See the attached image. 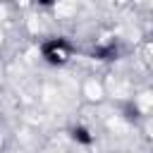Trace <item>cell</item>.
<instances>
[{"mask_svg":"<svg viewBox=\"0 0 153 153\" xmlns=\"http://www.w3.org/2000/svg\"><path fill=\"white\" fill-rule=\"evenodd\" d=\"M74 53H76V48H74V43H72L67 36H48V38H43V41L38 43V55H41V60H43L48 67H55V69L67 67V65L72 62Z\"/></svg>","mask_w":153,"mask_h":153,"instance_id":"cell-1","label":"cell"},{"mask_svg":"<svg viewBox=\"0 0 153 153\" xmlns=\"http://www.w3.org/2000/svg\"><path fill=\"white\" fill-rule=\"evenodd\" d=\"M88 55H91L93 60H98V62H115V60H120L122 48H120V43L108 41V43H98L96 48H91Z\"/></svg>","mask_w":153,"mask_h":153,"instance_id":"cell-2","label":"cell"},{"mask_svg":"<svg viewBox=\"0 0 153 153\" xmlns=\"http://www.w3.org/2000/svg\"><path fill=\"white\" fill-rule=\"evenodd\" d=\"M67 134H69V139H72L76 146L88 148V146H93V143H96V134L91 131V127H86V124H81V122L72 124V127L67 129Z\"/></svg>","mask_w":153,"mask_h":153,"instance_id":"cell-3","label":"cell"}]
</instances>
